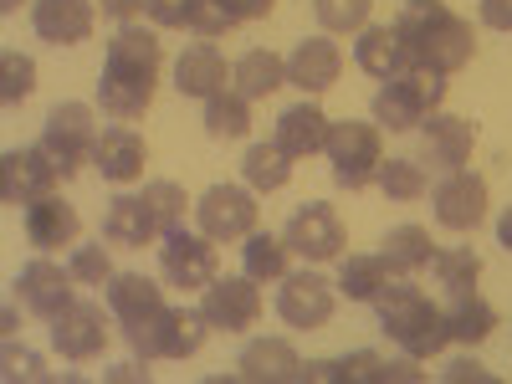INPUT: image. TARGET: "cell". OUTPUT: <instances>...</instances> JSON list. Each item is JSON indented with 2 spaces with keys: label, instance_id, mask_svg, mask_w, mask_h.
<instances>
[{
  "label": "cell",
  "instance_id": "cell-1",
  "mask_svg": "<svg viewBox=\"0 0 512 384\" xmlns=\"http://www.w3.org/2000/svg\"><path fill=\"white\" fill-rule=\"evenodd\" d=\"M164 52H159V36L144 26H123L108 41V62L98 77V103L113 123H134L149 113L154 103V82H159Z\"/></svg>",
  "mask_w": 512,
  "mask_h": 384
},
{
  "label": "cell",
  "instance_id": "cell-2",
  "mask_svg": "<svg viewBox=\"0 0 512 384\" xmlns=\"http://www.w3.org/2000/svg\"><path fill=\"white\" fill-rule=\"evenodd\" d=\"M400 36L410 41V52L420 67H436V72H456L472 62L477 41H472V26H466L461 16H451L441 0H405L400 16H395Z\"/></svg>",
  "mask_w": 512,
  "mask_h": 384
},
{
  "label": "cell",
  "instance_id": "cell-3",
  "mask_svg": "<svg viewBox=\"0 0 512 384\" xmlns=\"http://www.w3.org/2000/svg\"><path fill=\"white\" fill-rule=\"evenodd\" d=\"M374 308H379V328L415 359H431V354H441L451 344L446 313L415 282H384L379 297H374Z\"/></svg>",
  "mask_w": 512,
  "mask_h": 384
},
{
  "label": "cell",
  "instance_id": "cell-4",
  "mask_svg": "<svg viewBox=\"0 0 512 384\" xmlns=\"http://www.w3.org/2000/svg\"><path fill=\"white\" fill-rule=\"evenodd\" d=\"M441 98H446V72L415 62L410 72L390 77L374 93V123L390 128V134H410V128H420L425 118L441 108Z\"/></svg>",
  "mask_w": 512,
  "mask_h": 384
},
{
  "label": "cell",
  "instance_id": "cell-5",
  "mask_svg": "<svg viewBox=\"0 0 512 384\" xmlns=\"http://www.w3.org/2000/svg\"><path fill=\"white\" fill-rule=\"evenodd\" d=\"M205 333H210L205 308H164V313H154L149 323L123 328L128 349L144 354V359H190V354H200Z\"/></svg>",
  "mask_w": 512,
  "mask_h": 384
},
{
  "label": "cell",
  "instance_id": "cell-6",
  "mask_svg": "<svg viewBox=\"0 0 512 384\" xmlns=\"http://www.w3.org/2000/svg\"><path fill=\"white\" fill-rule=\"evenodd\" d=\"M328 159H333V180L344 190H364L379 180L384 144H379V123H333L328 128Z\"/></svg>",
  "mask_w": 512,
  "mask_h": 384
},
{
  "label": "cell",
  "instance_id": "cell-7",
  "mask_svg": "<svg viewBox=\"0 0 512 384\" xmlns=\"http://www.w3.org/2000/svg\"><path fill=\"white\" fill-rule=\"evenodd\" d=\"M41 149H47L62 169V180H72L82 164L93 159L98 149V123H93V108L88 103H57L52 118H47V134H41Z\"/></svg>",
  "mask_w": 512,
  "mask_h": 384
},
{
  "label": "cell",
  "instance_id": "cell-8",
  "mask_svg": "<svg viewBox=\"0 0 512 384\" xmlns=\"http://www.w3.org/2000/svg\"><path fill=\"white\" fill-rule=\"evenodd\" d=\"M216 267H221V262H216V241H210L205 231L190 236V231L180 226V231H169L164 246H159V272H164L169 287H185V292L210 287V282H216Z\"/></svg>",
  "mask_w": 512,
  "mask_h": 384
},
{
  "label": "cell",
  "instance_id": "cell-9",
  "mask_svg": "<svg viewBox=\"0 0 512 384\" xmlns=\"http://www.w3.org/2000/svg\"><path fill=\"white\" fill-rule=\"evenodd\" d=\"M195 221L216 246L221 241H246L256 231V200L241 185H210L195 205Z\"/></svg>",
  "mask_w": 512,
  "mask_h": 384
},
{
  "label": "cell",
  "instance_id": "cell-10",
  "mask_svg": "<svg viewBox=\"0 0 512 384\" xmlns=\"http://www.w3.org/2000/svg\"><path fill=\"white\" fill-rule=\"evenodd\" d=\"M287 246L297 256H308V262H338L344 256V221H338V210L313 200V205H297L292 210V221H287Z\"/></svg>",
  "mask_w": 512,
  "mask_h": 384
},
{
  "label": "cell",
  "instance_id": "cell-11",
  "mask_svg": "<svg viewBox=\"0 0 512 384\" xmlns=\"http://www.w3.org/2000/svg\"><path fill=\"white\" fill-rule=\"evenodd\" d=\"M62 180L57 159L31 144V149H6V159H0V200L6 205H31L41 195H52V185Z\"/></svg>",
  "mask_w": 512,
  "mask_h": 384
},
{
  "label": "cell",
  "instance_id": "cell-12",
  "mask_svg": "<svg viewBox=\"0 0 512 384\" xmlns=\"http://www.w3.org/2000/svg\"><path fill=\"white\" fill-rule=\"evenodd\" d=\"M205 318L221 333H246L262 318V292H256V277H216L205 287Z\"/></svg>",
  "mask_w": 512,
  "mask_h": 384
},
{
  "label": "cell",
  "instance_id": "cell-13",
  "mask_svg": "<svg viewBox=\"0 0 512 384\" xmlns=\"http://www.w3.org/2000/svg\"><path fill=\"white\" fill-rule=\"evenodd\" d=\"M333 282L318 272H287L282 292H277V313L287 328H323L333 318Z\"/></svg>",
  "mask_w": 512,
  "mask_h": 384
},
{
  "label": "cell",
  "instance_id": "cell-14",
  "mask_svg": "<svg viewBox=\"0 0 512 384\" xmlns=\"http://www.w3.org/2000/svg\"><path fill=\"white\" fill-rule=\"evenodd\" d=\"M72 272H62L57 262H47V256H36V262H26L21 267V277H16V297L26 303V313H36V318H62L77 297H72Z\"/></svg>",
  "mask_w": 512,
  "mask_h": 384
},
{
  "label": "cell",
  "instance_id": "cell-15",
  "mask_svg": "<svg viewBox=\"0 0 512 384\" xmlns=\"http://www.w3.org/2000/svg\"><path fill=\"white\" fill-rule=\"evenodd\" d=\"M487 216V180L472 169H451L436 185V221L446 231H477Z\"/></svg>",
  "mask_w": 512,
  "mask_h": 384
},
{
  "label": "cell",
  "instance_id": "cell-16",
  "mask_svg": "<svg viewBox=\"0 0 512 384\" xmlns=\"http://www.w3.org/2000/svg\"><path fill=\"white\" fill-rule=\"evenodd\" d=\"M52 344L62 359H98L108 344V318L98 303H72L62 318H52Z\"/></svg>",
  "mask_w": 512,
  "mask_h": 384
},
{
  "label": "cell",
  "instance_id": "cell-17",
  "mask_svg": "<svg viewBox=\"0 0 512 384\" xmlns=\"http://www.w3.org/2000/svg\"><path fill=\"white\" fill-rule=\"evenodd\" d=\"M338 72H344V52H338L328 36H308V41H297L292 57H287V82H292V88H303L308 98L328 93L333 82H338Z\"/></svg>",
  "mask_w": 512,
  "mask_h": 384
},
{
  "label": "cell",
  "instance_id": "cell-18",
  "mask_svg": "<svg viewBox=\"0 0 512 384\" xmlns=\"http://www.w3.org/2000/svg\"><path fill=\"white\" fill-rule=\"evenodd\" d=\"M354 62H359V72L390 82V77L415 67V52H410V41L400 36V26H364L359 41H354Z\"/></svg>",
  "mask_w": 512,
  "mask_h": 384
},
{
  "label": "cell",
  "instance_id": "cell-19",
  "mask_svg": "<svg viewBox=\"0 0 512 384\" xmlns=\"http://www.w3.org/2000/svg\"><path fill=\"white\" fill-rule=\"evenodd\" d=\"M420 139H425V159L436 169H461L472 159V144H477V123L472 118H456V113H431L420 123Z\"/></svg>",
  "mask_w": 512,
  "mask_h": 384
},
{
  "label": "cell",
  "instance_id": "cell-20",
  "mask_svg": "<svg viewBox=\"0 0 512 384\" xmlns=\"http://www.w3.org/2000/svg\"><path fill=\"white\" fill-rule=\"evenodd\" d=\"M144 159H149V149H144V139H139L128 123L103 128V134H98L93 164H98V175H103L108 185H134V180L144 175Z\"/></svg>",
  "mask_w": 512,
  "mask_h": 384
},
{
  "label": "cell",
  "instance_id": "cell-21",
  "mask_svg": "<svg viewBox=\"0 0 512 384\" xmlns=\"http://www.w3.org/2000/svg\"><path fill=\"white\" fill-rule=\"evenodd\" d=\"M31 26L52 47H77L93 36V0H36Z\"/></svg>",
  "mask_w": 512,
  "mask_h": 384
},
{
  "label": "cell",
  "instance_id": "cell-22",
  "mask_svg": "<svg viewBox=\"0 0 512 384\" xmlns=\"http://www.w3.org/2000/svg\"><path fill=\"white\" fill-rule=\"evenodd\" d=\"M108 313L134 328V323H149L154 313H164V287L144 272H113L108 277Z\"/></svg>",
  "mask_w": 512,
  "mask_h": 384
},
{
  "label": "cell",
  "instance_id": "cell-23",
  "mask_svg": "<svg viewBox=\"0 0 512 384\" xmlns=\"http://www.w3.org/2000/svg\"><path fill=\"white\" fill-rule=\"evenodd\" d=\"M77 231H82V221H77V210H72L62 195H41V200H31V205H26V236H31V246H36V251L72 246V241H77Z\"/></svg>",
  "mask_w": 512,
  "mask_h": 384
},
{
  "label": "cell",
  "instance_id": "cell-24",
  "mask_svg": "<svg viewBox=\"0 0 512 384\" xmlns=\"http://www.w3.org/2000/svg\"><path fill=\"white\" fill-rule=\"evenodd\" d=\"M103 236L113 246H128V251H139L159 236V221H154V210L144 195H113L108 210H103Z\"/></svg>",
  "mask_w": 512,
  "mask_h": 384
},
{
  "label": "cell",
  "instance_id": "cell-25",
  "mask_svg": "<svg viewBox=\"0 0 512 384\" xmlns=\"http://www.w3.org/2000/svg\"><path fill=\"white\" fill-rule=\"evenodd\" d=\"M241 379H256V384H282V379H303V359L287 338H256V344L241 349Z\"/></svg>",
  "mask_w": 512,
  "mask_h": 384
},
{
  "label": "cell",
  "instance_id": "cell-26",
  "mask_svg": "<svg viewBox=\"0 0 512 384\" xmlns=\"http://www.w3.org/2000/svg\"><path fill=\"white\" fill-rule=\"evenodd\" d=\"M175 88L185 98H216V93H226V57L210 47V41L185 47L180 62H175Z\"/></svg>",
  "mask_w": 512,
  "mask_h": 384
},
{
  "label": "cell",
  "instance_id": "cell-27",
  "mask_svg": "<svg viewBox=\"0 0 512 384\" xmlns=\"http://www.w3.org/2000/svg\"><path fill=\"white\" fill-rule=\"evenodd\" d=\"M328 113L318 108V103H297V108H287L282 118H277V144L292 154V159H308V154H318V149H328Z\"/></svg>",
  "mask_w": 512,
  "mask_h": 384
},
{
  "label": "cell",
  "instance_id": "cell-28",
  "mask_svg": "<svg viewBox=\"0 0 512 384\" xmlns=\"http://www.w3.org/2000/svg\"><path fill=\"white\" fill-rule=\"evenodd\" d=\"M231 77H236V93L241 98H272L282 82H287V57H277L272 47H251L231 67Z\"/></svg>",
  "mask_w": 512,
  "mask_h": 384
},
{
  "label": "cell",
  "instance_id": "cell-29",
  "mask_svg": "<svg viewBox=\"0 0 512 384\" xmlns=\"http://www.w3.org/2000/svg\"><path fill=\"white\" fill-rule=\"evenodd\" d=\"M241 175H246L251 190L272 195V190H282V185L292 180V154H287L277 139H272V144H251L246 159H241Z\"/></svg>",
  "mask_w": 512,
  "mask_h": 384
},
{
  "label": "cell",
  "instance_id": "cell-30",
  "mask_svg": "<svg viewBox=\"0 0 512 384\" xmlns=\"http://www.w3.org/2000/svg\"><path fill=\"white\" fill-rule=\"evenodd\" d=\"M446 323H451V344H482V338H492V328H497V308L477 292H456Z\"/></svg>",
  "mask_w": 512,
  "mask_h": 384
},
{
  "label": "cell",
  "instance_id": "cell-31",
  "mask_svg": "<svg viewBox=\"0 0 512 384\" xmlns=\"http://www.w3.org/2000/svg\"><path fill=\"white\" fill-rule=\"evenodd\" d=\"M379 256H384V262H390V272H400V277L431 267V256H436V251H431V231H425V226H395L390 236H384Z\"/></svg>",
  "mask_w": 512,
  "mask_h": 384
},
{
  "label": "cell",
  "instance_id": "cell-32",
  "mask_svg": "<svg viewBox=\"0 0 512 384\" xmlns=\"http://www.w3.org/2000/svg\"><path fill=\"white\" fill-rule=\"evenodd\" d=\"M241 256H246V277H256V282H282V277H287V256H292V246H287V236L251 231L246 246H241Z\"/></svg>",
  "mask_w": 512,
  "mask_h": 384
},
{
  "label": "cell",
  "instance_id": "cell-33",
  "mask_svg": "<svg viewBox=\"0 0 512 384\" xmlns=\"http://www.w3.org/2000/svg\"><path fill=\"white\" fill-rule=\"evenodd\" d=\"M384 282H390V262L384 256H344V267H338V292L349 303H374Z\"/></svg>",
  "mask_w": 512,
  "mask_h": 384
},
{
  "label": "cell",
  "instance_id": "cell-34",
  "mask_svg": "<svg viewBox=\"0 0 512 384\" xmlns=\"http://www.w3.org/2000/svg\"><path fill=\"white\" fill-rule=\"evenodd\" d=\"M205 134L210 139H246L251 134V98L241 93H216L205 98Z\"/></svg>",
  "mask_w": 512,
  "mask_h": 384
},
{
  "label": "cell",
  "instance_id": "cell-35",
  "mask_svg": "<svg viewBox=\"0 0 512 384\" xmlns=\"http://www.w3.org/2000/svg\"><path fill=\"white\" fill-rule=\"evenodd\" d=\"M436 267V282L456 297V292H477V277H482V256L472 246H451V251H436L431 256Z\"/></svg>",
  "mask_w": 512,
  "mask_h": 384
},
{
  "label": "cell",
  "instance_id": "cell-36",
  "mask_svg": "<svg viewBox=\"0 0 512 384\" xmlns=\"http://www.w3.org/2000/svg\"><path fill=\"white\" fill-rule=\"evenodd\" d=\"M374 185L390 195L395 205H410V200L425 195V164H420V159H384Z\"/></svg>",
  "mask_w": 512,
  "mask_h": 384
},
{
  "label": "cell",
  "instance_id": "cell-37",
  "mask_svg": "<svg viewBox=\"0 0 512 384\" xmlns=\"http://www.w3.org/2000/svg\"><path fill=\"white\" fill-rule=\"evenodd\" d=\"M369 11L374 0H313V16L328 36H349V31H364L369 26Z\"/></svg>",
  "mask_w": 512,
  "mask_h": 384
},
{
  "label": "cell",
  "instance_id": "cell-38",
  "mask_svg": "<svg viewBox=\"0 0 512 384\" xmlns=\"http://www.w3.org/2000/svg\"><path fill=\"white\" fill-rule=\"evenodd\" d=\"M144 200H149V210H154V221H159V231L169 236V231H180L185 226V190L175 185V180H149L144 185Z\"/></svg>",
  "mask_w": 512,
  "mask_h": 384
},
{
  "label": "cell",
  "instance_id": "cell-39",
  "mask_svg": "<svg viewBox=\"0 0 512 384\" xmlns=\"http://www.w3.org/2000/svg\"><path fill=\"white\" fill-rule=\"evenodd\" d=\"M36 93V62L26 52H6L0 57V98L6 103H26Z\"/></svg>",
  "mask_w": 512,
  "mask_h": 384
},
{
  "label": "cell",
  "instance_id": "cell-40",
  "mask_svg": "<svg viewBox=\"0 0 512 384\" xmlns=\"http://www.w3.org/2000/svg\"><path fill=\"white\" fill-rule=\"evenodd\" d=\"M231 26H241V16L226 6V0H190V31H195V36L216 41V36H226Z\"/></svg>",
  "mask_w": 512,
  "mask_h": 384
},
{
  "label": "cell",
  "instance_id": "cell-41",
  "mask_svg": "<svg viewBox=\"0 0 512 384\" xmlns=\"http://www.w3.org/2000/svg\"><path fill=\"white\" fill-rule=\"evenodd\" d=\"M67 272H72L82 287H108V277H113V262H108L103 241H98V246H77V251H72V262H67Z\"/></svg>",
  "mask_w": 512,
  "mask_h": 384
},
{
  "label": "cell",
  "instance_id": "cell-42",
  "mask_svg": "<svg viewBox=\"0 0 512 384\" xmlns=\"http://www.w3.org/2000/svg\"><path fill=\"white\" fill-rule=\"evenodd\" d=\"M149 21L154 26H190V0H149Z\"/></svg>",
  "mask_w": 512,
  "mask_h": 384
},
{
  "label": "cell",
  "instance_id": "cell-43",
  "mask_svg": "<svg viewBox=\"0 0 512 384\" xmlns=\"http://www.w3.org/2000/svg\"><path fill=\"white\" fill-rule=\"evenodd\" d=\"M6 374H11V379H21V374H26V379H47V364H41L31 349H16V344H11V349H6Z\"/></svg>",
  "mask_w": 512,
  "mask_h": 384
},
{
  "label": "cell",
  "instance_id": "cell-44",
  "mask_svg": "<svg viewBox=\"0 0 512 384\" xmlns=\"http://www.w3.org/2000/svg\"><path fill=\"white\" fill-rule=\"evenodd\" d=\"M482 26L512 31V0H482Z\"/></svg>",
  "mask_w": 512,
  "mask_h": 384
},
{
  "label": "cell",
  "instance_id": "cell-45",
  "mask_svg": "<svg viewBox=\"0 0 512 384\" xmlns=\"http://www.w3.org/2000/svg\"><path fill=\"white\" fill-rule=\"evenodd\" d=\"M98 6H103V16H113V21H134V16H144L149 11V0H98Z\"/></svg>",
  "mask_w": 512,
  "mask_h": 384
},
{
  "label": "cell",
  "instance_id": "cell-46",
  "mask_svg": "<svg viewBox=\"0 0 512 384\" xmlns=\"http://www.w3.org/2000/svg\"><path fill=\"white\" fill-rule=\"evenodd\" d=\"M446 379H451V384H466V379H477V384H492V374H487V369H482L477 359H456V364L446 369Z\"/></svg>",
  "mask_w": 512,
  "mask_h": 384
},
{
  "label": "cell",
  "instance_id": "cell-47",
  "mask_svg": "<svg viewBox=\"0 0 512 384\" xmlns=\"http://www.w3.org/2000/svg\"><path fill=\"white\" fill-rule=\"evenodd\" d=\"M226 6H231L241 21H262V16H272L277 0H226Z\"/></svg>",
  "mask_w": 512,
  "mask_h": 384
},
{
  "label": "cell",
  "instance_id": "cell-48",
  "mask_svg": "<svg viewBox=\"0 0 512 384\" xmlns=\"http://www.w3.org/2000/svg\"><path fill=\"white\" fill-rule=\"evenodd\" d=\"M108 379H149V369H139V364H113Z\"/></svg>",
  "mask_w": 512,
  "mask_h": 384
},
{
  "label": "cell",
  "instance_id": "cell-49",
  "mask_svg": "<svg viewBox=\"0 0 512 384\" xmlns=\"http://www.w3.org/2000/svg\"><path fill=\"white\" fill-rule=\"evenodd\" d=\"M497 241H502V246L512 251V205L502 210V221H497Z\"/></svg>",
  "mask_w": 512,
  "mask_h": 384
},
{
  "label": "cell",
  "instance_id": "cell-50",
  "mask_svg": "<svg viewBox=\"0 0 512 384\" xmlns=\"http://www.w3.org/2000/svg\"><path fill=\"white\" fill-rule=\"evenodd\" d=\"M21 6V0H0V11H16Z\"/></svg>",
  "mask_w": 512,
  "mask_h": 384
}]
</instances>
